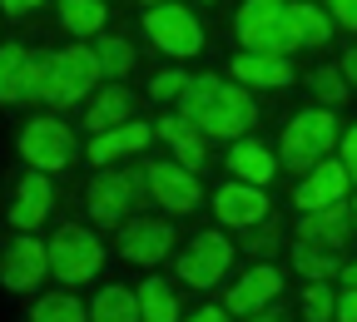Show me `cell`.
<instances>
[{
    "instance_id": "1",
    "label": "cell",
    "mask_w": 357,
    "mask_h": 322,
    "mask_svg": "<svg viewBox=\"0 0 357 322\" xmlns=\"http://www.w3.org/2000/svg\"><path fill=\"white\" fill-rule=\"evenodd\" d=\"M178 105V114H189L208 139H243V129H253L258 124V105H253V95L243 84H234V79H208V75H189V84H184V95L174 100Z\"/></svg>"
},
{
    "instance_id": "2",
    "label": "cell",
    "mask_w": 357,
    "mask_h": 322,
    "mask_svg": "<svg viewBox=\"0 0 357 322\" xmlns=\"http://www.w3.org/2000/svg\"><path fill=\"white\" fill-rule=\"evenodd\" d=\"M105 84V65L95 45H65V50L45 55V105H79L89 89Z\"/></svg>"
},
{
    "instance_id": "3",
    "label": "cell",
    "mask_w": 357,
    "mask_h": 322,
    "mask_svg": "<svg viewBox=\"0 0 357 322\" xmlns=\"http://www.w3.org/2000/svg\"><path fill=\"white\" fill-rule=\"evenodd\" d=\"M337 119H333V105H318V109H298L283 129V169L293 174H307L318 169L333 149H337Z\"/></svg>"
},
{
    "instance_id": "4",
    "label": "cell",
    "mask_w": 357,
    "mask_h": 322,
    "mask_svg": "<svg viewBox=\"0 0 357 322\" xmlns=\"http://www.w3.org/2000/svg\"><path fill=\"white\" fill-rule=\"evenodd\" d=\"M234 30L243 40V50H263V55H293V50H303L283 0H243Z\"/></svg>"
},
{
    "instance_id": "5",
    "label": "cell",
    "mask_w": 357,
    "mask_h": 322,
    "mask_svg": "<svg viewBox=\"0 0 357 322\" xmlns=\"http://www.w3.org/2000/svg\"><path fill=\"white\" fill-rule=\"evenodd\" d=\"M100 268H105V243L89 233V228L70 223V228H60V233L50 238V273H55L65 288L89 283Z\"/></svg>"
},
{
    "instance_id": "6",
    "label": "cell",
    "mask_w": 357,
    "mask_h": 322,
    "mask_svg": "<svg viewBox=\"0 0 357 322\" xmlns=\"http://www.w3.org/2000/svg\"><path fill=\"white\" fill-rule=\"evenodd\" d=\"M89 218L95 223H119L134 204H154L149 194V174L139 169H119V174H100L95 183H89Z\"/></svg>"
},
{
    "instance_id": "7",
    "label": "cell",
    "mask_w": 357,
    "mask_h": 322,
    "mask_svg": "<svg viewBox=\"0 0 357 322\" xmlns=\"http://www.w3.org/2000/svg\"><path fill=\"white\" fill-rule=\"evenodd\" d=\"M144 35L154 40V50H164V55H174V60H189V55L204 50V25L194 20V10L169 6V0L144 10Z\"/></svg>"
},
{
    "instance_id": "8",
    "label": "cell",
    "mask_w": 357,
    "mask_h": 322,
    "mask_svg": "<svg viewBox=\"0 0 357 322\" xmlns=\"http://www.w3.org/2000/svg\"><path fill=\"white\" fill-rule=\"evenodd\" d=\"M20 159L30 169H45V174H60L70 159H75V134L65 119H30L20 129V139H15Z\"/></svg>"
},
{
    "instance_id": "9",
    "label": "cell",
    "mask_w": 357,
    "mask_h": 322,
    "mask_svg": "<svg viewBox=\"0 0 357 322\" xmlns=\"http://www.w3.org/2000/svg\"><path fill=\"white\" fill-rule=\"evenodd\" d=\"M144 174H149V194H154V204L164 208V213H194L199 208V178H194V169L189 164H169V159H149L144 164Z\"/></svg>"
},
{
    "instance_id": "10",
    "label": "cell",
    "mask_w": 357,
    "mask_h": 322,
    "mask_svg": "<svg viewBox=\"0 0 357 322\" xmlns=\"http://www.w3.org/2000/svg\"><path fill=\"white\" fill-rule=\"evenodd\" d=\"M0 100L6 105L45 100V60L30 55L25 45H6V50H0Z\"/></svg>"
},
{
    "instance_id": "11",
    "label": "cell",
    "mask_w": 357,
    "mask_h": 322,
    "mask_svg": "<svg viewBox=\"0 0 357 322\" xmlns=\"http://www.w3.org/2000/svg\"><path fill=\"white\" fill-rule=\"evenodd\" d=\"M229 263H234V243L223 238V233H199L184 253H178V278H184L189 288H213L223 273H229Z\"/></svg>"
},
{
    "instance_id": "12",
    "label": "cell",
    "mask_w": 357,
    "mask_h": 322,
    "mask_svg": "<svg viewBox=\"0 0 357 322\" xmlns=\"http://www.w3.org/2000/svg\"><path fill=\"white\" fill-rule=\"evenodd\" d=\"M45 273H50V243L40 238H10L6 258H0V283H6L10 293H30L45 283Z\"/></svg>"
},
{
    "instance_id": "13",
    "label": "cell",
    "mask_w": 357,
    "mask_h": 322,
    "mask_svg": "<svg viewBox=\"0 0 357 322\" xmlns=\"http://www.w3.org/2000/svg\"><path fill=\"white\" fill-rule=\"evenodd\" d=\"M278 293H283V273H278L273 263H258V268H248L243 278L229 288L223 307H229L234 317H263L268 307H273Z\"/></svg>"
},
{
    "instance_id": "14",
    "label": "cell",
    "mask_w": 357,
    "mask_h": 322,
    "mask_svg": "<svg viewBox=\"0 0 357 322\" xmlns=\"http://www.w3.org/2000/svg\"><path fill=\"white\" fill-rule=\"evenodd\" d=\"M268 194H263V183H248V178H229L223 189L213 194V213L218 223H229V228H253L268 218Z\"/></svg>"
},
{
    "instance_id": "15",
    "label": "cell",
    "mask_w": 357,
    "mask_h": 322,
    "mask_svg": "<svg viewBox=\"0 0 357 322\" xmlns=\"http://www.w3.org/2000/svg\"><path fill=\"white\" fill-rule=\"evenodd\" d=\"M347 183H352V174H347L342 154H337V159H323L318 169H307V174H303V183L293 189V204H298V213L328 208V204L347 199Z\"/></svg>"
},
{
    "instance_id": "16",
    "label": "cell",
    "mask_w": 357,
    "mask_h": 322,
    "mask_svg": "<svg viewBox=\"0 0 357 322\" xmlns=\"http://www.w3.org/2000/svg\"><path fill=\"white\" fill-rule=\"evenodd\" d=\"M50 208H55V189H50V174L45 169H30L20 183H15V204H10V228L15 233H35V228L50 218Z\"/></svg>"
},
{
    "instance_id": "17",
    "label": "cell",
    "mask_w": 357,
    "mask_h": 322,
    "mask_svg": "<svg viewBox=\"0 0 357 322\" xmlns=\"http://www.w3.org/2000/svg\"><path fill=\"white\" fill-rule=\"evenodd\" d=\"M174 238H178V233H174L169 223H159V218H129L124 233H119V253H124L129 263H139V268H154V263L169 258Z\"/></svg>"
},
{
    "instance_id": "18",
    "label": "cell",
    "mask_w": 357,
    "mask_h": 322,
    "mask_svg": "<svg viewBox=\"0 0 357 322\" xmlns=\"http://www.w3.org/2000/svg\"><path fill=\"white\" fill-rule=\"evenodd\" d=\"M154 124H144V119H129V124H119V129H105V134H95L89 139V149H84V159L89 164H114V159H124V154H139V149H149V139H154Z\"/></svg>"
},
{
    "instance_id": "19",
    "label": "cell",
    "mask_w": 357,
    "mask_h": 322,
    "mask_svg": "<svg viewBox=\"0 0 357 322\" xmlns=\"http://www.w3.org/2000/svg\"><path fill=\"white\" fill-rule=\"evenodd\" d=\"M352 204L347 199H337V204H328V208H312V213H303L298 218V238H312V243H328V248H342L347 238H352Z\"/></svg>"
},
{
    "instance_id": "20",
    "label": "cell",
    "mask_w": 357,
    "mask_h": 322,
    "mask_svg": "<svg viewBox=\"0 0 357 322\" xmlns=\"http://www.w3.org/2000/svg\"><path fill=\"white\" fill-rule=\"evenodd\" d=\"M229 75H234V79H243V84H253V89H278V84H288V79H293V65H288V55L238 50V55H234V65H229Z\"/></svg>"
},
{
    "instance_id": "21",
    "label": "cell",
    "mask_w": 357,
    "mask_h": 322,
    "mask_svg": "<svg viewBox=\"0 0 357 322\" xmlns=\"http://www.w3.org/2000/svg\"><path fill=\"white\" fill-rule=\"evenodd\" d=\"M129 119H134V95H129L124 84H100L95 100L84 105V129H95V134L119 129V124H129Z\"/></svg>"
},
{
    "instance_id": "22",
    "label": "cell",
    "mask_w": 357,
    "mask_h": 322,
    "mask_svg": "<svg viewBox=\"0 0 357 322\" xmlns=\"http://www.w3.org/2000/svg\"><path fill=\"white\" fill-rule=\"evenodd\" d=\"M154 129H159V139L174 149V159H178V164H189L194 174L204 169V139H208V134H204L189 114H169V119H159Z\"/></svg>"
},
{
    "instance_id": "23",
    "label": "cell",
    "mask_w": 357,
    "mask_h": 322,
    "mask_svg": "<svg viewBox=\"0 0 357 322\" xmlns=\"http://www.w3.org/2000/svg\"><path fill=\"white\" fill-rule=\"evenodd\" d=\"M229 174L234 178H248V183H273V174H278V159H273V149L268 144H258V139H234V149H229Z\"/></svg>"
},
{
    "instance_id": "24",
    "label": "cell",
    "mask_w": 357,
    "mask_h": 322,
    "mask_svg": "<svg viewBox=\"0 0 357 322\" xmlns=\"http://www.w3.org/2000/svg\"><path fill=\"white\" fill-rule=\"evenodd\" d=\"M89 317L95 322H134V317H144V307H139V293H129L124 283H109V288L95 293Z\"/></svg>"
},
{
    "instance_id": "25",
    "label": "cell",
    "mask_w": 357,
    "mask_h": 322,
    "mask_svg": "<svg viewBox=\"0 0 357 322\" xmlns=\"http://www.w3.org/2000/svg\"><path fill=\"white\" fill-rule=\"evenodd\" d=\"M293 268L303 273V278H342L337 248L312 243V238H298V243H293Z\"/></svg>"
},
{
    "instance_id": "26",
    "label": "cell",
    "mask_w": 357,
    "mask_h": 322,
    "mask_svg": "<svg viewBox=\"0 0 357 322\" xmlns=\"http://www.w3.org/2000/svg\"><path fill=\"white\" fill-rule=\"evenodd\" d=\"M105 20H109V10H105V0H60V25L70 30V35H100L105 30Z\"/></svg>"
},
{
    "instance_id": "27",
    "label": "cell",
    "mask_w": 357,
    "mask_h": 322,
    "mask_svg": "<svg viewBox=\"0 0 357 322\" xmlns=\"http://www.w3.org/2000/svg\"><path fill=\"white\" fill-rule=\"evenodd\" d=\"M288 15H293V30H298V45H303V50H312V45H328V40H333V20H328L318 6L298 0V6H288Z\"/></svg>"
},
{
    "instance_id": "28",
    "label": "cell",
    "mask_w": 357,
    "mask_h": 322,
    "mask_svg": "<svg viewBox=\"0 0 357 322\" xmlns=\"http://www.w3.org/2000/svg\"><path fill=\"white\" fill-rule=\"evenodd\" d=\"M139 307H144V322H174L178 317V298L164 278H144L139 283Z\"/></svg>"
},
{
    "instance_id": "29",
    "label": "cell",
    "mask_w": 357,
    "mask_h": 322,
    "mask_svg": "<svg viewBox=\"0 0 357 322\" xmlns=\"http://www.w3.org/2000/svg\"><path fill=\"white\" fill-rule=\"evenodd\" d=\"M307 84H312V95H318L323 105H342L352 95V79L342 75V65H318L307 75Z\"/></svg>"
},
{
    "instance_id": "30",
    "label": "cell",
    "mask_w": 357,
    "mask_h": 322,
    "mask_svg": "<svg viewBox=\"0 0 357 322\" xmlns=\"http://www.w3.org/2000/svg\"><path fill=\"white\" fill-rule=\"evenodd\" d=\"M30 317H35V322H79V317H89V312H84L79 298H70V293H45V298L30 307Z\"/></svg>"
},
{
    "instance_id": "31",
    "label": "cell",
    "mask_w": 357,
    "mask_h": 322,
    "mask_svg": "<svg viewBox=\"0 0 357 322\" xmlns=\"http://www.w3.org/2000/svg\"><path fill=\"white\" fill-rule=\"evenodd\" d=\"M100 50V65H105V79H124L134 70V45L129 40H95Z\"/></svg>"
},
{
    "instance_id": "32",
    "label": "cell",
    "mask_w": 357,
    "mask_h": 322,
    "mask_svg": "<svg viewBox=\"0 0 357 322\" xmlns=\"http://www.w3.org/2000/svg\"><path fill=\"white\" fill-rule=\"evenodd\" d=\"M303 317H312V322H328V317H337V298H333L328 278H312V283L303 288Z\"/></svg>"
},
{
    "instance_id": "33",
    "label": "cell",
    "mask_w": 357,
    "mask_h": 322,
    "mask_svg": "<svg viewBox=\"0 0 357 322\" xmlns=\"http://www.w3.org/2000/svg\"><path fill=\"white\" fill-rule=\"evenodd\" d=\"M184 84H189V75H184V70H159V75L149 79V95L164 105V100H178V95H184Z\"/></svg>"
},
{
    "instance_id": "34",
    "label": "cell",
    "mask_w": 357,
    "mask_h": 322,
    "mask_svg": "<svg viewBox=\"0 0 357 322\" xmlns=\"http://www.w3.org/2000/svg\"><path fill=\"white\" fill-rule=\"evenodd\" d=\"M337 154H342V164H347V174H352V183H357V124L337 139Z\"/></svg>"
},
{
    "instance_id": "35",
    "label": "cell",
    "mask_w": 357,
    "mask_h": 322,
    "mask_svg": "<svg viewBox=\"0 0 357 322\" xmlns=\"http://www.w3.org/2000/svg\"><path fill=\"white\" fill-rule=\"evenodd\" d=\"M328 10L342 30H357V0H328Z\"/></svg>"
},
{
    "instance_id": "36",
    "label": "cell",
    "mask_w": 357,
    "mask_h": 322,
    "mask_svg": "<svg viewBox=\"0 0 357 322\" xmlns=\"http://www.w3.org/2000/svg\"><path fill=\"white\" fill-rule=\"evenodd\" d=\"M337 322H357V288H342V298H337Z\"/></svg>"
},
{
    "instance_id": "37",
    "label": "cell",
    "mask_w": 357,
    "mask_h": 322,
    "mask_svg": "<svg viewBox=\"0 0 357 322\" xmlns=\"http://www.w3.org/2000/svg\"><path fill=\"white\" fill-rule=\"evenodd\" d=\"M6 6V15H30L35 6H45V0H0Z\"/></svg>"
},
{
    "instance_id": "38",
    "label": "cell",
    "mask_w": 357,
    "mask_h": 322,
    "mask_svg": "<svg viewBox=\"0 0 357 322\" xmlns=\"http://www.w3.org/2000/svg\"><path fill=\"white\" fill-rule=\"evenodd\" d=\"M234 312L229 307H199V322H229Z\"/></svg>"
},
{
    "instance_id": "39",
    "label": "cell",
    "mask_w": 357,
    "mask_h": 322,
    "mask_svg": "<svg viewBox=\"0 0 357 322\" xmlns=\"http://www.w3.org/2000/svg\"><path fill=\"white\" fill-rule=\"evenodd\" d=\"M342 75H347V79H352V84H357V45H352V50H347V55H342Z\"/></svg>"
},
{
    "instance_id": "40",
    "label": "cell",
    "mask_w": 357,
    "mask_h": 322,
    "mask_svg": "<svg viewBox=\"0 0 357 322\" xmlns=\"http://www.w3.org/2000/svg\"><path fill=\"white\" fill-rule=\"evenodd\" d=\"M278 238H283V233H278V228H268V233H263V238H258V243H253V253H268V248H273V243H278Z\"/></svg>"
},
{
    "instance_id": "41",
    "label": "cell",
    "mask_w": 357,
    "mask_h": 322,
    "mask_svg": "<svg viewBox=\"0 0 357 322\" xmlns=\"http://www.w3.org/2000/svg\"><path fill=\"white\" fill-rule=\"evenodd\" d=\"M342 288H357V263H347V268H342Z\"/></svg>"
},
{
    "instance_id": "42",
    "label": "cell",
    "mask_w": 357,
    "mask_h": 322,
    "mask_svg": "<svg viewBox=\"0 0 357 322\" xmlns=\"http://www.w3.org/2000/svg\"><path fill=\"white\" fill-rule=\"evenodd\" d=\"M352 223H357V199H352Z\"/></svg>"
},
{
    "instance_id": "43",
    "label": "cell",
    "mask_w": 357,
    "mask_h": 322,
    "mask_svg": "<svg viewBox=\"0 0 357 322\" xmlns=\"http://www.w3.org/2000/svg\"><path fill=\"white\" fill-rule=\"evenodd\" d=\"M144 6H164V0H144Z\"/></svg>"
}]
</instances>
